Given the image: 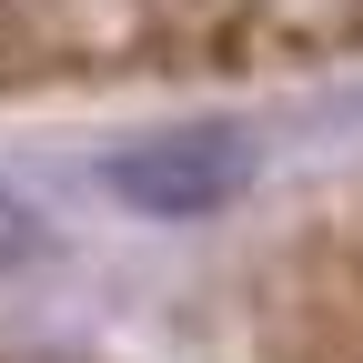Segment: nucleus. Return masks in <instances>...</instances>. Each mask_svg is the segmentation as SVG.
I'll return each instance as SVG.
<instances>
[{
    "label": "nucleus",
    "mask_w": 363,
    "mask_h": 363,
    "mask_svg": "<svg viewBox=\"0 0 363 363\" xmlns=\"http://www.w3.org/2000/svg\"><path fill=\"white\" fill-rule=\"evenodd\" d=\"M252 363H363V242L303 233L252 283Z\"/></svg>",
    "instance_id": "nucleus-1"
},
{
    "label": "nucleus",
    "mask_w": 363,
    "mask_h": 363,
    "mask_svg": "<svg viewBox=\"0 0 363 363\" xmlns=\"http://www.w3.org/2000/svg\"><path fill=\"white\" fill-rule=\"evenodd\" d=\"M111 182L131 202H152V212H202V202L233 192V152H222V142H162L142 162H121Z\"/></svg>",
    "instance_id": "nucleus-2"
},
{
    "label": "nucleus",
    "mask_w": 363,
    "mask_h": 363,
    "mask_svg": "<svg viewBox=\"0 0 363 363\" xmlns=\"http://www.w3.org/2000/svg\"><path fill=\"white\" fill-rule=\"evenodd\" d=\"M21 252H40V233H30V212L0 192V262H21Z\"/></svg>",
    "instance_id": "nucleus-3"
}]
</instances>
